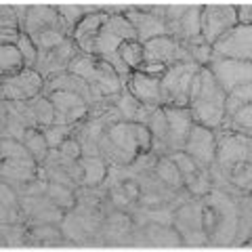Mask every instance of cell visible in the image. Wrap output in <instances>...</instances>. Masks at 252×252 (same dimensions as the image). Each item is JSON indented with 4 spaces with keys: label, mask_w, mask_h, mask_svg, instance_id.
<instances>
[{
    "label": "cell",
    "mask_w": 252,
    "mask_h": 252,
    "mask_svg": "<svg viewBox=\"0 0 252 252\" xmlns=\"http://www.w3.org/2000/svg\"><path fill=\"white\" fill-rule=\"evenodd\" d=\"M189 191L195 193V195H204L210 191V172L208 168H198V172H195L193 181L187 185Z\"/></svg>",
    "instance_id": "cell-44"
},
{
    "label": "cell",
    "mask_w": 252,
    "mask_h": 252,
    "mask_svg": "<svg viewBox=\"0 0 252 252\" xmlns=\"http://www.w3.org/2000/svg\"><path fill=\"white\" fill-rule=\"evenodd\" d=\"M80 166L84 168V187H99L105 179L107 164L101 156H84L80 160Z\"/></svg>",
    "instance_id": "cell-25"
},
{
    "label": "cell",
    "mask_w": 252,
    "mask_h": 252,
    "mask_svg": "<svg viewBox=\"0 0 252 252\" xmlns=\"http://www.w3.org/2000/svg\"><path fill=\"white\" fill-rule=\"evenodd\" d=\"M200 67L193 61L168 67L160 78V103L164 107H189V86Z\"/></svg>",
    "instance_id": "cell-1"
},
{
    "label": "cell",
    "mask_w": 252,
    "mask_h": 252,
    "mask_svg": "<svg viewBox=\"0 0 252 252\" xmlns=\"http://www.w3.org/2000/svg\"><path fill=\"white\" fill-rule=\"evenodd\" d=\"M210 206L217 215V225L210 233V240L217 244H229L235 238V229H238V206L231 198H227L225 193H219L215 198H210Z\"/></svg>",
    "instance_id": "cell-8"
},
{
    "label": "cell",
    "mask_w": 252,
    "mask_h": 252,
    "mask_svg": "<svg viewBox=\"0 0 252 252\" xmlns=\"http://www.w3.org/2000/svg\"><path fill=\"white\" fill-rule=\"evenodd\" d=\"M238 26V15H235V6L229 4H210L202 6L200 15V32L206 44H215L225 32Z\"/></svg>",
    "instance_id": "cell-5"
},
{
    "label": "cell",
    "mask_w": 252,
    "mask_h": 252,
    "mask_svg": "<svg viewBox=\"0 0 252 252\" xmlns=\"http://www.w3.org/2000/svg\"><path fill=\"white\" fill-rule=\"evenodd\" d=\"M109 11L99 9L97 13H89L80 19V23L74 28V34H72V40L76 42L78 51H82L86 55H93L94 49V40H97L99 32L103 30V26L109 21Z\"/></svg>",
    "instance_id": "cell-14"
},
{
    "label": "cell",
    "mask_w": 252,
    "mask_h": 252,
    "mask_svg": "<svg viewBox=\"0 0 252 252\" xmlns=\"http://www.w3.org/2000/svg\"><path fill=\"white\" fill-rule=\"evenodd\" d=\"M32 112L36 116V122H38V128H44V126H53L55 124V107L51 103V99L46 94H38V97L30 99L28 101Z\"/></svg>",
    "instance_id": "cell-31"
},
{
    "label": "cell",
    "mask_w": 252,
    "mask_h": 252,
    "mask_svg": "<svg viewBox=\"0 0 252 252\" xmlns=\"http://www.w3.org/2000/svg\"><path fill=\"white\" fill-rule=\"evenodd\" d=\"M225 94L227 93L219 86V82L215 80V76L210 74V69L206 65H202L200 67V91H198V97H195L193 101H206V103L225 105Z\"/></svg>",
    "instance_id": "cell-23"
},
{
    "label": "cell",
    "mask_w": 252,
    "mask_h": 252,
    "mask_svg": "<svg viewBox=\"0 0 252 252\" xmlns=\"http://www.w3.org/2000/svg\"><path fill=\"white\" fill-rule=\"evenodd\" d=\"M23 145L30 149V154L34 156V160L38 164H44L46 158H49L51 147L46 143V137L42 128H28L26 130V137H23Z\"/></svg>",
    "instance_id": "cell-26"
},
{
    "label": "cell",
    "mask_w": 252,
    "mask_h": 252,
    "mask_svg": "<svg viewBox=\"0 0 252 252\" xmlns=\"http://www.w3.org/2000/svg\"><path fill=\"white\" fill-rule=\"evenodd\" d=\"M55 91H65V93H76V94H80V97L86 101V103H93V94H91V84L82 80V78H78L74 74H69V72H63V74H57V76H53L49 78V82L44 84V94H49V93H55Z\"/></svg>",
    "instance_id": "cell-20"
},
{
    "label": "cell",
    "mask_w": 252,
    "mask_h": 252,
    "mask_svg": "<svg viewBox=\"0 0 252 252\" xmlns=\"http://www.w3.org/2000/svg\"><path fill=\"white\" fill-rule=\"evenodd\" d=\"M217 149H215V164L225 177H229L233 166L244 162H250L252 158V143L248 135L233 132L227 128H220V132H215Z\"/></svg>",
    "instance_id": "cell-2"
},
{
    "label": "cell",
    "mask_w": 252,
    "mask_h": 252,
    "mask_svg": "<svg viewBox=\"0 0 252 252\" xmlns=\"http://www.w3.org/2000/svg\"><path fill=\"white\" fill-rule=\"evenodd\" d=\"M124 189H126V195H128L130 200H137L139 198V187H137V183H132V181H126Z\"/></svg>",
    "instance_id": "cell-53"
},
{
    "label": "cell",
    "mask_w": 252,
    "mask_h": 252,
    "mask_svg": "<svg viewBox=\"0 0 252 252\" xmlns=\"http://www.w3.org/2000/svg\"><path fill=\"white\" fill-rule=\"evenodd\" d=\"M164 114H166V122H168L164 149H166V156H168L170 152H181L185 147V141L193 126V120H191V114H189V107H164Z\"/></svg>",
    "instance_id": "cell-11"
},
{
    "label": "cell",
    "mask_w": 252,
    "mask_h": 252,
    "mask_svg": "<svg viewBox=\"0 0 252 252\" xmlns=\"http://www.w3.org/2000/svg\"><path fill=\"white\" fill-rule=\"evenodd\" d=\"M250 99H252V84H242V86L231 89L229 93L225 94V118L233 116L238 109H242L244 105H248Z\"/></svg>",
    "instance_id": "cell-30"
},
{
    "label": "cell",
    "mask_w": 252,
    "mask_h": 252,
    "mask_svg": "<svg viewBox=\"0 0 252 252\" xmlns=\"http://www.w3.org/2000/svg\"><path fill=\"white\" fill-rule=\"evenodd\" d=\"M0 30H21L15 6H11V4L0 6Z\"/></svg>",
    "instance_id": "cell-45"
},
{
    "label": "cell",
    "mask_w": 252,
    "mask_h": 252,
    "mask_svg": "<svg viewBox=\"0 0 252 252\" xmlns=\"http://www.w3.org/2000/svg\"><path fill=\"white\" fill-rule=\"evenodd\" d=\"M210 74L225 93H229L235 86L250 84L252 82V63L250 61H238V59H225L210 55L208 65Z\"/></svg>",
    "instance_id": "cell-4"
},
{
    "label": "cell",
    "mask_w": 252,
    "mask_h": 252,
    "mask_svg": "<svg viewBox=\"0 0 252 252\" xmlns=\"http://www.w3.org/2000/svg\"><path fill=\"white\" fill-rule=\"evenodd\" d=\"M145 126L149 128V132H152V137L156 139V149H160L162 145V152L166 154V149H164V139H166V130H168V122H166V114H164V109L156 107L152 114H149V118L145 120Z\"/></svg>",
    "instance_id": "cell-32"
},
{
    "label": "cell",
    "mask_w": 252,
    "mask_h": 252,
    "mask_svg": "<svg viewBox=\"0 0 252 252\" xmlns=\"http://www.w3.org/2000/svg\"><path fill=\"white\" fill-rule=\"evenodd\" d=\"M128 84V93L141 101L143 105H152V107H160V78L147 76L143 72H132Z\"/></svg>",
    "instance_id": "cell-17"
},
{
    "label": "cell",
    "mask_w": 252,
    "mask_h": 252,
    "mask_svg": "<svg viewBox=\"0 0 252 252\" xmlns=\"http://www.w3.org/2000/svg\"><path fill=\"white\" fill-rule=\"evenodd\" d=\"M109 103H114V107L120 112L124 122H143L145 124L149 114L156 109L152 105H143L141 101H137L128 91H124V89H122V93L109 97Z\"/></svg>",
    "instance_id": "cell-19"
},
{
    "label": "cell",
    "mask_w": 252,
    "mask_h": 252,
    "mask_svg": "<svg viewBox=\"0 0 252 252\" xmlns=\"http://www.w3.org/2000/svg\"><path fill=\"white\" fill-rule=\"evenodd\" d=\"M57 11L61 15V19H63V26H65V32H67V36L72 38L74 34V28L80 23V19L84 17V15H89V13H97L99 11V6H82V4H59L57 6Z\"/></svg>",
    "instance_id": "cell-27"
},
{
    "label": "cell",
    "mask_w": 252,
    "mask_h": 252,
    "mask_svg": "<svg viewBox=\"0 0 252 252\" xmlns=\"http://www.w3.org/2000/svg\"><path fill=\"white\" fill-rule=\"evenodd\" d=\"M21 38V30H0V42L2 44H17Z\"/></svg>",
    "instance_id": "cell-52"
},
{
    "label": "cell",
    "mask_w": 252,
    "mask_h": 252,
    "mask_svg": "<svg viewBox=\"0 0 252 252\" xmlns=\"http://www.w3.org/2000/svg\"><path fill=\"white\" fill-rule=\"evenodd\" d=\"M177 225L181 227V231L191 229V238L189 242H206V235L202 233V204H189V206H183L177 212Z\"/></svg>",
    "instance_id": "cell-22"
},
{
    "label": "cell",
    "mask_w": 252,
    "mask_h": 252,
    "mask_svg": "<svg viewBox=\"0 0 252 252\" xmlns=\"http://www.w3.org/2000/svg\"><path fill=\"white\" fill-rule=\"evenodd\" d=\"M189 61H193L191 55L172 36H158L143 44V63H162L166 67H172L177 63Z\"/></svg>",
    "instance_id": "cell-7"
},
{
    "label": "cell",
    "mask_w": 252,
    "mask_h": 252,
    "mask_svg": "<svg viewBox=\"0 0 252 252\" xmlns=\"http://www.w3.org/2000/svg\"><path fill=\"white\" fill-rule=\"evenodd\" d=\"M210 49H212V55H217V57L250 61L252 59V28L250 26L231 28Z\"/></svg>",
    "instance_id": "cell-6"
},
{
    "label": "cell",
    "mask_w": 252,
    "mask_h": 252,
    "mask_svg": "<svg viewBox=\"0 0 252 252\" xmlns=\"http://www.w3.org/2000/svg\"><path fill=\"white\" fill-rule=\"evenodd\" d=\"M19 51L23 55V61H26V69H34L36 67V61H38V49L36 44L32 42V38L26 34V32H21V38H19Z\"/></svg>",
    "instance_id": "cell-41"
},
{
    "label": "cell",
    "mask_w": 252,
    "mask_h": 252,
    "mask_svg": "<svg viewBox=\"0 0 252 252\" xmlns=\"http://www.w3.org/2000/svg\"><path fill=\"white\" fill-rule=\"evenodd\" d=\"M26 240V227L2 223V246H19Z\"/></svg>",
    "instance_id": "cell-43"
},
{
    "label": "cell",
    "mask_w": 252,
    "mask_h": 252,
    "mask_svg": "<svg viewBox=\"0 0 252 252\" xmlns=\"http://www.w3.org/2000/svg\"><path fill=\"white\" fill-rule=\"evenodd\" d=\"M252 177V166L250 162H244V164H238V166H233L229 177H227V181H229V185L238 187V189H244L246 187V191L250 189V179Z\"/></svg>",
    "instance_id": "cell-40"
},
{
    "label": "cell",
    "mask_w": 252,
    "mask_h": 252,
    "mask_svg": "<svg viewBox=\"0 0 252 252\" xmlns=\"http://www.w3.org/2000/svg\"><path fill=\"white\" fill-rule=\"evenodd\" d=\"M26 69V61L17 44H0V72L4 76H15Z\"/></svg>",
    "instance_id": "cell-24"
},
{
    "label": "cell",
    "mask_w": 252,
    "mask_h": 252,
    "mask_svg": "<svg viewBox=\"0 0 252 252\" xmlns=\"http://www.w3.org/2000/svg\"><path fill=\"white\" fill-rule=\"evenodd\" d=\"M44 30H63L65 32V26H63V19H61L59 11H57V6H51V4L30 6L23 32H26L28 36H34V34H40V32H44Z\"/></svg>",
    "instance_id": "cell-16"
},
{
    "label": "cell",
    "mask_w": 252,
    "mask_h": 252,
    "mask_svg": "<svg viewBox=\"0 0 252 252\" xmlns=\"http://www.w3.org/2000/svg\"><path fill=\"white\" fill-rule=\"evenodd\" d=\"M124 15H126V19L130 21V26L135 28L137 40L141 44H145V42L152 40V38H158V36H168L166 21L154 17L152 13L137 11L135 6H128V11H126Z\"/></svg>",
    "instance_id": "cell-15"
},
{
    "label": "cell",
    "mask_w": 252,
    "mask_h": 252,
    "mask_svg": "<svg viewBox=\"0 0 252 252\" xmlns=\"http://www.w3.org/2000/svg\"><path fill=\"white\" fill-rule=\"evenodd\" d=\"M126 40H137L135 28L130 26V21L126 19L124 13H112L109 21L103 26V30L99 32L97 40H94L93 57L103 59L107 55H114L120 49V44Z\"/></svg>",
    "instance_id": "cell-3"
},
{
    "label": "cell",
    "mask_w": 252,
    "mask_h": 252,
    "mask_svg": "<svg viewBox=\"0 0 252 252\" xmlns=\"http://www.w3.org/2000/svg\"><path fill=\"white\" fill-rule=\"evenodd\" d=\"M32 240H38V242H59L61 240V233L55 229L51 225H36L34 229H32Z\"/></svg>",
    "instance_id": "cell-47"
},
{
    "label": "cell",
    "mask_w": 252,
    "mask_h": 252,
    "mask_svg": "<svg viewBox=\"0 0 252 252\" xmlns=\"http://www.w3.org/2000/svg\"><path fill=\"white\" fill-rule=\"evenodd\" d=\"M30 38H32V42L36 44L38 53H49L53 49H57V46H61L69 36L63 30H44L40 34H34Z\"/></svg>",
    "instance_id": "cell-33"
},
{
    "label": "cell",
    "mask_w": 252,
    "mask_h": 252,
    "mask_svg": "<svg viewBox=\"0 0 252 252\" xmlns=\"http://www.w3.org/2000/svg\"><path fill=\"white\" fill-rule=\"evenodd\" d=\"M219 128H227V130H233V132H242V135H248L252 132V105H244L242 109H238L233 116L225 118L223 124Z\"/></svg>",
    "instance_id": "cell-29"
},
{
    "label": "cell",
    "mask_w": 252,
    "mask_h": 252,
    "mask_svg": "<svg viewBox=\"0 0 252 252\" xmlns=\"http://www.w3.org/2000/svg\"><path fill=\"white\" fill-rule=\"evenodd\" d=\"M38 168H40V164L34 158H21V160H2L0 172H2V181H9V185L21 187L38 179Z\"/></svg>",
    "instance_id": "cell-18"
},
{
    "label": "cell",
    "mask_w": 252,
    "mask_h": 252,
    "mask_svg": "<svg viewBox=\"0 0 252 252\" xmlns=\"http://www.w3.org/2000/svg\"><path fill=\"white\" fill-rule=\"evenodd\" d=\"M78 53V46L72 38H67L65 42L57 49H53L49 53H38V61H36V72L42 78H53L57 74L67 72L69 61L74 59V55Z\"/></svg>",
    "instance_id": "cell-13"
},
{
    "label": "cell",
    "mask_w": 252,
    "mask_h": 252,
    "mask_svg": "<svg viewBox=\"0 0 252 252\" xmlns=\"http://www.w3.org/2000/svg\"><path fill=\"white\" fill-rule=\"evenodd\" d=\"M63 235L69 238L72 242H84L86 240V231H84V227H82L80 220H78L76 215H67L63 219Z\"/></svg>",
    "instance_id": "cell-42"
},
{
    "label": "cell",
    "mask_w": 252,
    "mask_h": 252,
    "mask_svg": "<svg viewBox=\"0 0 252 252\" xmlns=\"http://www.w3.org/2000/svg\"><path fill=\"white\" fill-rule=\"evenodd\" d=\"M46 97L51 99V103L55 107V124H74L89 116L91 105L76 93L55 91V93H49Z\"/></svg>",
    "instance_id": "cell-12"
},
{
    "label": "cell",
    "mask_w": 252,
    "mask_h": 252,
    "mask_svg": "<svg viewBox=\"0 0 252 252\" xmlns=\"http://www.w3.org/2000/svg\"><path fill=\"white\" fill-rule=\"evenodd\" d=\"M0 154H2V160H21V158H34L30 154V149L17 139L6 137L0 143Z\"/></svg>",
    "instance_id": "cell-39"
},
{
    "label": "cell",
    "mask_w": 252,
    "mask_h": 252,
    "mask_svg": "<svg viewBox=\"0 0 252 252\" xmlns=\"http://www.w3.org/2000/svg\"><path fill=\"white\" fill-rule=\"evenodd\" d=\"M76 126L74 124H53V126H44L42 132L46 137V143L51 149H59L63 145V141H67L74 135Z\"/></svg>",
    "instance_id": "cell-36"
},
{
    "label": "cell",
    "mask_w": 252,
    "mask_h": 252,
    "mask_svg": "<svg viewBox=\"0 0 252 252\" xmlns=\"http://www.w3.org/2000/svg\"><path fill=\"white\" fill-rule=\"evenodd\" d=\"M112 202H114V206H118V208H126L128 206V202H130V198L126 195V189H124V185H114L112 187Z\"/></svg>",
    "instance_id": "cell-48"
},
{
    "label": "cell",
    "mask_w": 252,
    "mask_h": 252,
    "mask_svg": "<svg viewBox=\"0 0 252 252\" xmlns=\"http://www.w3.org/2000/svg\"><path fill=\"white\" fill-rule=\"evenodd\" d=\"M168 158L177 164V168H179V172H181V177H183V183H185V185L191 183L193 177H195V172H198V164L193 162V158H191V156H187L183 149H181V152H170Z\"/></svg>",
    "instance_id": "cell-37"
},
{
    "label": "cell",
    "mask_w": 252,
    "mask_h": 252,
    "mask_svg": "<svg viewBox=\"0 0 252 252\" xmlns=\"http://www.w3.org/2000/svg\"><path fill=\"white\" fill-rule=\"evenodd\" d=\"M185 11H187L185 4H170V6H164V21H166V23L179 21V19L185 15Z\"/></svg>",
    "instance_id": "cell-49"
},
{
    "label": "cell",
    "mask_w": 252,
    "mask_h": 252,
    "mask_svg": "<svg viewBox=\"0 0 252 252\" xmlns=\"http://www.w3.org/2000/svg\"><path fill=\"white\" fill-rule=\"evenodd\" d=\"M0 220L2 223H15L19 219V202L17 195L11 189V185H6V181H2V187H0Z\"/></svg>",
    "instance_id": "cell-28"
},
{
    "label": "cell",
    "mask_w": 252,
    "mask_h": 252,
    "mask_svg": "<svg viewBox=\"0 0 252 252\" xmlns=\"http://www.w3.org/2000/svg\"><path fill=\"white\" fill-rule=\"evenodd\" d=\"M149 238L158 244H166V246H172L175 242H179V235L172 229H168V227H158V225H152Z\"/></svg>",
    "instance_id": "cell-46"
},
{
    "label": "cell",
    "mask_w": 252,
    "mask_h": 252,
    "mask_svg": "<svg viewBox=\"0 0 252 252\" xmlns=\"http://www.w3.org/2000/svg\"><path fill=\"white\" fill-rule=\"evenodd\" d=\"M235 15H238V26H250L252 19V6L246 2L242 6H235Z\"/></svg>",
    "instance_id": "cell-51"
},
{
    "label": "cell",
    "mask_w": 252,
    "mask_h": 252,
    "mask_svg": "<svg viewBox=\"0 0 252 252\" xmlns=\"http://www.w3.org/2000/svg\"><path fill=\"white\" fill-rule=\"evenodd\" d=\"M156 175L160 181H164L166 185L170 187H181V185H185L183 183V177H181V172L177 168V164L170 160L168 156H162L160 160L156 162Z\"/></svg>",
    "instance_id": "cell-34"
},
{
    "label": "cell",
    "mask_w": 252,
    "mask_h": 252,
    "mask_svg": "<svg viewBox=\"0 0 252 252\" xmlns=\"http://www.w3.org/2000/svg\"><path fill=\"white\" fill-rule=\"evenodd\" d=\"M44 78L36 69H23L15 76L2 78V99L6 101H30L42 94Z\"/></svg>",
    "instance_id": "cell-9"
},
{
    "label": "cell",
    "mask_w": 252,
    "mask_h": 252,
    "mask_svg": "<svg viewBox=\"0 0 252 252\" xmlns=\"http://www.w3.org/2000/svg\"><path fill=\"white\" fill-rule=\"evenodd\" d=\"M105 135L112 141V145L137 156L139 141H137V124L135 122H116Z\"/></svg>",
    "instance_id": "cell-21"
},
{
    "label": "cell",
    "mask_w": 252,
    "mask_h": 252,
    "mask_svg": "<svg viewBox=\"0 0 252 252\" xmlns=\"http://www.w3.org/2000/svg\"><path fill=\"white\" fill-rule=\"evenodd\" d=\"M46 198H51L59 208H74L76 193H74L72 187H65V185H59V183H49Z\"/></svg>",
    "instance_id": "cell-38"
},
{
    "label": "cell",
    "mask_w": 252,
    "mask_h": 252,
    "mask_svg": "<svg viewBox=\"0 0 252 252\" xmlns=\"http://www.w3.org/2000/svg\"><path fill=\"white\" fill-rule=\"evenodd\" d=\"M215 149H217L215 132L206 128V126L193 124L191 130H189V137L185 141L183 152L193 158L198 168H210V164L215 162Z\"/></svg>",
    "instance_id": "cell-10"
},
{
    "label": "cell",
    "mask_w": 252,
    "mask_h": 252,
    "mask_svg": "<svg viewBox=\"0 0 252 252\" xmlns=\"http://www.w3.org/2000/svg\"><path fill=\"white\" fill-rule=\"evenodd\" d=\"M118 55H120V59L128 65L130 69H137L143 65V44L139 40H126L120 44V49H118Z\"/></svg>",
    "instance_id": "cell-35"
},
{
    "label": "cell",
    "mask_w": 252,
    "mask_h": 252,
    "mask_svg": "<svg viewBox=\"0 0 252 252\" xmlns=\"http://www.w3.org/2000/svg\"><path fill=\"white\" fill-rule=\"evenodd\" d=\"M166 65H162V63H143L137 72H143L147 76H154V78H162L164 74H166Z\"/></svg>",
    "instance_id": "cell-50"
}]
</instances>
